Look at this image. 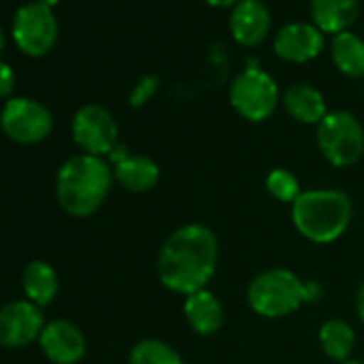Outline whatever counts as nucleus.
Segmentation results:
<instances>
[{
  "instance_id": "19",
  "label": "nucleus",
  "mask_w": 364,
  "mask_h": 364,
  "mask_svg": "<svg viewBox=\"0 0 364 364\" xmlns=\"http://www.w3.org/2000/svg\"><path fill=\"white\" fill-rule=\"evenodd\" d=\"M24 294L26 298L37 304V306H46L54 300L56 291H58V277L56 270L46 264V262H33L26 266L24 277Z\"/></svg>"
},
{
  "instance_id": "15",
  "label": "nucleus",
  "mask_w": 364,
  "mask_h": 364,
  "mask_svg": "<svg viewBox=\"0 0 364 364\" xmlns=\"http://www.w3.org/2000/svg\"><path fill=\"white\" fill-rule=\"evenodd\" d=\"M159 165L144 154H127L114 163V180L131 193H146L159 182Z\"/></svg>"
},
{
  "instance_id": "24",
  "label": "nucleus",
  "mask_w": 364,
  "mask_h": 364,
  "mask_svg": "<svg viewBox=\"0 0 364 364\" xmlns=\"http://www.w3.org/2000/svg\"><path fill=\"white\" fill-rule=\"evenodd\" d=\"M14 86H16V75H14V69L0 60V99H5L14 92Z\"/></svg>"
},
{
  "instance_id": "26",
  "label": "nucleus",
  "mask_w": 364,
  "mask_h": 364,
  "mask_svg": "<svg viewBox=\"0 0 364 364\" xmlns=\"http://www.w3.org/2000/svg\"><path fill=\"white\" fill-rule=\"evenodd\" d=\"M206 3L213 7H236L240 0H206Z\"/></svg>"
},
{
  "instance_id": "10",
  "label": "nucleus",
  "mask_w": 364,
  "mask_h": 364,
  "mask_svg": "<svg viewBox=\"0 0 364 364\" xmlns=\"http://www.w3.org/2000/svg\"><path fill=\"white\" fill-rule=\"evenodd\" d=\"M43 313L31 300H18L0 309V345L24 347L41 336Z\"/></svg>"
},
{
  "instance_id": "7",
  "label": "nucleus",
  "mask_w": 364,
  "mask_h": 364,
  "mask_svg": "<svg viewBox=\"0 0 364 364\" xmlns=\"http://www.w3.org/2000/svg\"><path fill=\"white\" fill-rule=\"evenodd\" d=\"M0 127L9 139L18 144H39L52 133L54 118L43 103L16 97L5 103L3 114H0Z\"/></svg>"
},
{
  "instance_id": "21",
  "label": "nucleus",
  "mask_w": 364,
  "mask_h": 364,
  "mask_svg": "<svg viewBox=\"0 0 364 364\" xmlns=\"http://www.w3.org/2000/svg\"><path fill=\"white\" fill-rule=\"evenodd\" d=\"M129 364H185V360L165 341L144 338L133 345L129 353Z\"/></svg>"
},
{
  "instance_id": "6",
  "label": "nucleus",
  "mask_w": 364,
  "mask_h": 364,
  "mask_svg": "<svg viewBox=\"0 0 364 364\" xmlns=\"http://www.w3.org/2000/svg\"><path fill=\"white\" fill-rule=\"evenodd\" d=\"M230 103L242 118L262 122L277 109L279 86L270 73L251 65L234 77L230 86Z\"/></svg>"
},
{
  "instance_id": "14",
  "label": "nucleus",
  "mask_w": 364,
  "mask_h": 364,
  "mask_svg": "<svg viewBox=\"0 0 364 364\" xmlns=\"http://www.w3.org/2000/svg\"><path fill=\"white\" fill-rule=\"evenodd\" d=\"M185 317L193 332L210 336L221 330L225 321V311L221 300L213 291L202 289L185 298Z\"/></svg>"
},
{
  "instance_id": "11",
  "label": "nucleus",
  "mask_w": 364,
  "mask_h": 364,
  "mask_svg": "<svg viewBox=\"0 0 364 364\" xmlns=\"http://www.w3.org/2000/svg\"><path fill=\"white\" fill-rule=\"evenodd\" d=\"M39 345L54 364H75L86 353V338L82 330L67 319H54L46 323Z\"/></svg>"
},
{
  "instance_id": "16",
  "label": "nucleus",
  "mask_w": 364,
  "mask_h": 364,
  "mask_svg": "<svg viewBox=\"0 0 364 364\" xmlns=\"http://www.w3.org/2000/svg\"><path fill=\"white\" fill-rule=\"evenodd\" d=\"M283 105L287 114L302 124H319L328 114L323 95L311 84H291L283 92Z\"/></svg>"
},
{
  "instance_id": "13",
  "label": "nucleus",
  "mask_w": 364,
  "mask_h": 364,
  "mask_svg": "<svg viewBox=\"0 0 364 364\" xmlns=\"http://www.w3.org/2000/svg\"><path fill=\"white\" fill-rule=\"evenodd\" d=\"M270 22H272L270 11L262 0H240L232 9L230 31L240 46L255 48L268 37Z\"/></svg>"
},
{
  "instance_id": "29",
  "label": "nucleus",
  "mask_w": 364,
  "mask_h": 364,
  "mask_svg": "<svg viewBox=\"0 0 364 364\" xmlns=\"http://www.w3.org/2000/svg\"><path fill=\"white\" fill-rule=\"evenodd\" d=\"M341 364H364V362H358V360H347V362H341Z\"/></svg>"
},
{
  "instance_id": "8",
  "label": "nucleus",
  "mask_w": 364,
  "mask_h": 364,
  "mask_svg": "<svg viewBox=\"0 0 364 364\" xmlns=\"http://www.w3.org/2000/svg\"><path fill=\"white\" fill-rule=\"evenodd\" d=\"M58 39V22L50 7L28 3L14 18V41L28 56H46Z\"/></svg>"
},
{
  "instance_id": "3",
  "label": "nucleus",
  "mask_w": 364,
  "mask_h": 364,
  "mask_svg": "<svg viewBox=\"0 0 364 364\" xmlns=\"http://www.w3.org/2000/svg\"><path fill=\"white\" fill-rule=\"evenodd\" d=\"M291 206L294 228L300 236L317 245H328L341 238L353 215L349 196L336 189L302 191Z\"/></svg>"
},
{
  "instance_id": "9",
  "label": "nucleus",
  "mask_w": 364,
  "mask_h": 364,
  "mask_svg": "<svg viewBox=\"0 0 364 364\" xmlns=\"http://www.w3.org/2000/svg\"><path fill=\"white\" fill-rule=\"evenodd\" d=\"M71 133L84 154L105 156L118 146V124L112 112L97 103L84 105L75 112Z\"/></svg>"
},
{
  "instance_id": "17",
  "label": "nucleus",
  "mask_w": 364,
  "mask_h": 364,
  "mask_svg": "<svg viewBox=\"0 0 364 364\" xmlns=\"http://www.w3.org/2000/svg\"><path fill=\"white\" fill-rule=\"evenodd\" d=\"M360 14V0H311L313 24L321 33L338 35L347 31Z\"/></svg>"
},
{
  "instance_id": "20",
  "label": "nucleus",
  "mask_w": 364,
  "mask_h": 364,
  "mask_svg": "<svg viewBox=\"0 0 364 364\" xmlns=\"http://www.w3.org/2000/svg\"><path fill=\"white\" fill-rule=\"evenodd\" d=\"M319 345L328 358L347 362L355 345V332L343 319H328L319 328Z\"/></svg>"
},
{
  "instance_id": "23",
  "label": "nucleus",
  "mask_w": 364,
  "mask_h": 364,
  "mask_svg": "<svg viewBox=\"0 0 364 364\" xmlns=\"http://www.w3.org/2000/svg\"><path fill=\"white\" fill-rule=\"evenodd\" d=\"M156 88H159V77H156V75H146V77H141V80L135 84V88L131 90V97H129L131 107H141L144 103H148V101L154 97Z\"/></svg>"
},
{
  "instance_id": "1",
  "label": "nucleus",
  "mask_w": 364,
  "mask_h": 364,
  "mask_svg": "<svg viewBox=\"0 0 364 364\" xmlns=\"http://www.w3.org/2000/svg\"><path fill=\"white\" fill-rule=\"evenodd\" d=\"M219 262V240L208 225L189 223L171 232L161 245L156 274L165 289L191 296L206 289Z\"/></svg>"
},
{
  "instance_id": "18",
  "label": "nucleus",
  "mask_w": 364,
  "mask_h": 364,
  "mask_svg": "<svg viewBox=\"0 0 364 364\" xmlns=\"http://www.w3.org/2000/svg\"><path fill=\"white\" fill-rule=\"evenodd\" d=\"M330 58L334 67L347 77L364 75V41L351 31L334 35L330 43Z\"/></svg>"
},
{
  "instance_id": "4",
  "label": "nucleus",
  "mask_w": 364,
  "mask_h": 364,
  "mask_svg": "<svg viewBox=\"0 0 364 364\" xmlns=\"http://www.w3.org/2000/svg\"><path fill=\"white\" fill-rule=\"evenodd\" d=\"M319 296L315 283H304L287 268H270L255 274L247 287L249 306L268 319L285 317Z\"/></svg>"
},
{
  "instance_id": "12",
  "label": "nucleus",
  "mask_w": 364,
  "mask_h": 364,
  "mask_svg": "<svg viewBox=\"0 0 364 364\" xmlns=\"http://www.w3.org/2000/svg\"><path fill=\"white\" fill-rule=\"evenodd\" d=\"M323 50V33L309 22H291L279 28L274 37V52L289 63L313 60Z\"/></svg>"
},
{
  "instance_id": "27",
  "label": "nucleus",
  "mask_w": 364,
  "mask_h": 364,
  "mask_svg": "<svg viewBox=\"0 0 364 364\" xmlns=\"http://www.w3.org/2000/svg\"><path fill=\"white\" fill-rule=\"evenodd\" d=\"M39 3H41V5H46V7H50V9H52V7H54V5H58V3H60V0H39Z\"/></svg>"
},
{
  "instance_id": "22",
  "label": "nucleus",
  "mask_w": 364,
  "mask_h": 364,
  "mask_svg": "<svg viewBox=\"0 0 364 364\" xmlns=\"http://www.w3.org/2000/svg\"><path fill=\"white\" fill-rule=\"evenodd\" d=\"M266 189H268V193L274 200H279L283 204H294L300 198V193H302L300 191V185H298V178L291 171L281 169V167H277V169H272L268 173V178H266Z\"/></svg>"
},
{
  "instance_id": "2",
  "label": "nucleus",
  "mask_w": 364,
  "mask_h": 364,
  "mask_svg": "<svg viewBox=\"0 0 364 364\" xmlns=\"http://www.w3.org/2000/svg\"><path fill=\"white\" fill-rule=\"evenodd\" d=\"M112 180L114 171L103 156H71L56 176L58 204L71 217H90L103 206L112 189Z\"/></svg>"
},
{
  "instance_id": "5",
  "label": "nucleus",
  "mask_w": 364,
  "mask_h": 364,
  "mask_svg": "<svg viewBox=\"0 0 364 364\" xmlns=\"http://www.w3.org/2000/svg\"><path fill=\"white\" fill-rule=\"evenodd\" d=\"M317 146L328 163L349 167L364 154V129L349 112H328L317 124Z\"/></svg>"
},
{
  "instance_id": "25",
  "label": "nucleus",
  "mask_w": 364,
  "mask_h": 364,
  "mask_svg": "<svg viewBox=\"0 0 364 364\" xmlns=\"http://www.w3.org/2000/svg\"><path fill=\"white\" fill-rule=\"evenodd\" d=\"M355 311H358V317L364 321V283L360 285L358 296H355Z\"/></svg>"
},
{
  "instance_id": "28",
  "label": "nucleus",
  "mask_w": 364,
  "mask_h": 364,
  "mask_svg": "<svg viewBox=\"0 0 364 364\" xmlns=\"http://www.w3.org/2000/svg\"><path fill=\"white\" fill-rule=\"evenodd\" d=\"M3 48H5V33L0 28V52H3Z\"/></svg>"
}]
</instances>
